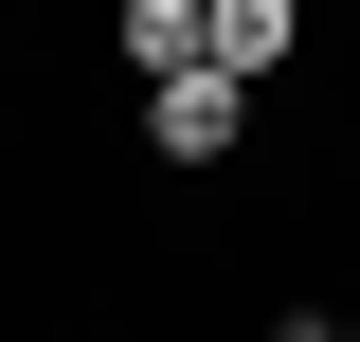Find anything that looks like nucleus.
<instances>
[{"mask_svg": "<svg viewBox=\"0 0 360 342\" xmlns=\"http://www.w3.org/2000/svg\"><path fill=\"white\" fill-rule=\"evenodd\" d=\"M324 342H360V324H324Z\"/></svg>", "mask_w": 360, "mask_h": 342, "instance_id": "39448f33", "label": "nucleus"}, {"mask_svg": "<svg viewBox=\"0 0 360 342\" xmlns=\"http://www.w3.org/2000/svg\"><path fill=\"white\" fill-rule=\"evenodd\" d=\"M252 342H324V324H252Z\"/></svg>", "mask_w": 360, "mask_h": 342, "instance_id": "20e7f679", "label": "nucleus"}, {"mask_svg": "<svg viewBox=\"0 0 360 342\" xmlns=\"http://www.w3.org/2000/svg\"><path fill=\"white\" fill-rule=\"evenodd\" d=\"M234 127H252L234 72H162V90H144V144H162V163H234Z\"/></svg>", "mask_w": 360, "mask_h": 342, "instance_id": "f257e3e1", "label": "nucleus"}, {"mask_svg": "<svg viewBox=\"0 0 360 342\" xmlns=\"http://www.w3.org/2000/svg\"><path fill=\"white\" fill-rule=\"evenodd\" d=\"M127 72L162 90V72H217V54H198V0H127Z\"/></svg>", "mask_w": 360, "mask_h": 342, "instance_id": "7ed1b4c3", "label": "nucleus"}, {"mask_svg": "<svg viewBox=\"0 0 360 342\" xmlns=\"http://www.w3.org/2000/svg\"><path fill=\"white\" fill-rule=\"evenodd\" d=\"M288 37H307V0H198V54H217L234 90H252V72H288Z\"/></svg>", "mask_w": 360, "mask_h": 342, "instance_id": "f03ea898", "label": "nucleus"}]
</instances>
